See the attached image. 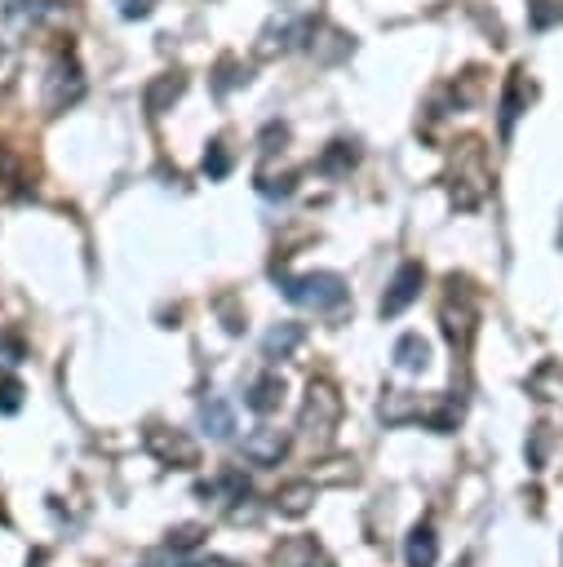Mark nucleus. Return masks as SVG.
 Instances as JSON below:
<instances>
[{
	"instance_id": "27",
	"label": "nucleus",
	"mask_w": 563,
	"mask_h": 567,
	"mask_svg": "<svg viewBox=\"0 0 563 567\" xmlns=\"http://www.w3.org/2000/svg\"><path fill=\"white\" fill-rule=\"evenodd\" d=\"M151 0H120V18H147Z\"/></svg>"
},
{
	"instance_id": "23",
	"label": "nucleus",
	"mask_w": 563,
	"mask_h": 567,
	"mask_svg": "<svg viewBox=\"0 0 563 567\" xmlns=\"http://www.w3.org/2000/svg\"><path fill=\"white\" fill-rule=\"evenodd\" d=\"M244 80H249V71L235 63V58H222V63H218V80H213V89H218V94H227V89L244 85Z\"/></svg>"
},
{
	"instance_id": "15",
	"label": "nucleus",
	"mask_w": 563,
	"mask_h": 567,
	"mask_svg": "<svg viewBox=\"0 0 563 567\" xmlns=\"http://www.w3.org/2000/svg\"><path fill=\"white\" fill-rule=\"evenodd\" d=\"M311 501H315V483H306V479H302V483H289V488L275 492V505H280V514H293V519L311 510Z\"/></svg>"
},
{
	"instance_id": "11",
	"label": "nucleus",
	"mask_w": 563,
	"mask_h": 567,
	"mask_svg": "<svg viewBox=\"0 0 563 567\" xmlns=\"http://www.w3.org/2000/svg\"><path fill=\"white\" fill-rule=\"evenodd\" d=\"M355 160H360V147L355 142H346V138H337L324 147V156L315 160V169L324 173V178H346V173L355 169Z\"/></svg>"
},
{
	"instance_id": "13",
	"label": "nucleus",
	"mask_w": 563,
	"mask_h": 567,
	"mask_svg": "<svg viewBox=\"0 0 563 567\" xmlns=\"http://www.w3.org/2000/svg\"><path fill=\"white\" fill-rule=\"evenodd\" d=\"M280 404H284V381L280 377L266 373L262 381H253V390H249V408L253 412H262V417H266V412H275Z\"/></svg>"
},
{
	"instance_id": "8",
	"label": "nucleus",
	"mask_w": 563,
	"mask_h": 567,
	"mask_svg": "<svg viewBox=\"0 0 563 567\" xmlns=\"http://www.w3.org/2000/svg\"><path fill=\"white\" fill-rule=\"evenodd\" d=\"M284 452H289V435L284 430L262 426L244 439V461H253V466H280Z\"/></svg>"
},
{
	"instance_id": "22",
	"label": "nucleus",
	"mask_w": 563,
	"mask_h": 567,
	"mask_svg": "<svg viewBox=\"0 0 563 567\" xmlns=\"http://www.w3.org/2000/svg\"><path fill=\"white\" fill-rule=\"evenodd\" d=\"M417 412V399L408 395V390H399V395H386V404H382V417L386 421H408Z\"/></svg>"
},
{
	"instance_id": "5",
	"label": "nucleus",
	"mask_w": 563,
	"mask_h": 567,
	"mask_svg": "<svg viewBox=\"0 0 563 567\" xmlns=\"http://www.w3.org/2000/svg\"><path fill=\"white\" fill-rule=\"evenodd\" d=\"M315 36V18H275V23L262 27L258 36V58H275L284 54V49H298V45H311Z\"/></svg>"
},
{
	"instance_id": "6",
	"label": "nucleus",
	"mask_w": 563,
	"mask_h": 567,
	"mask_svg": "<svg viewBox=\"0 0 563 567\" xmlns=\"http://www.w3.org/2000/svg\"><path fill=\"white\" fill-rule=\"evenodd\" d=\"M426 284V266L422 262H404L399 271L391 275V284H386V297H382V319H395L399 311H408V306L417 302V293H422Z\"/></svg>"
},
{
	"instance_id": "25",
	"label": "nucleus",
	"mask_w": 563,
	"mask_h": 567,
	"mask_svg": "<svg viewBox=\"0 0 563 567\" xmlns=\"http://www.w3.org/2000/svg\"><path fill=\"white\" fill-rule=\"evenodd\" d=\"M204 173H209V178H227L231 173V156H227L222 142H213V147L204 151Z\"/></svg>"
},
{
	"instance_id": "21",
	"label": "nucleus",
	"mask_w": 563,
	"mask_h": 567,
	"mask_svg": "<svg viewBox=\"0 0 563 567\" xmlns=\"http://www.w3.org/2000/svg\"><path fill=\"white\" fill-rule=\"evenodd\" d=\"M528 23L537 27V32L563 23V0H528Z\"/></svg>"
},
{
	"instance_id": "1",
	"label": "nucleus",
	"mask_w": 563,
	"mask_h": 567,
	"mask_svg": "<svg viewBox=\"0 0 563 567\" xmlns=\"http://www.w3.org/2000/svg\"><path fill=\"white\" fill-rule=\"evenodd\" d=\"M488 195V164L479 142H462L453 160V204L457 209H479Z\"/></svg>"
},
{
	"instance_id": "4",
	"label": "nucleus",
	"mask_w": 563,
	"mask_h": 567,
	"mask_svg": "<svg viewBox=\"0 0 563 567\" xmlns=\"http://www.w3.org/2000/svg\"><path fill=\"white\" fill-rule=\"evenodd\" d=\"M85 94V76H80V63L71 49L49 63V76H45V111H67L71 102Z\"/></svg>"
},
{
	"instance_id": "10",
	"label": "nucleus",
	"mask_w": 563,
	"mask_h": 567,
	"mask_svg": "<svg viewBox=\"0 0 563 567\" xmlns=\"http://www.w3.org/2000/svg\"><path fill=\"white\" fill-rule=\"evenodd\" d=\"M182 89H187V76H182V71H165V76H156L147 85V116H165V111L173 107V102L182 98Z\"/></svg>"
},
{
	"instance_id": "12",
	"label": "nucleus",
	"mask_w": 563,
	"mask_h": 567,
	"mask_svg": "<svg viewBox=\"0 0 563 567\" xmlns=\"http://www.w3.org/2000/svg\"><path fill=\"white\" fill-rule=\"evenodd\" d=\"M302 337H306V328H302V324H280V328H271V333H266L262 350H266L271 359H289L293 350L302 346Z\"/></svg>"
},
{
	"instance_id": "30",
	"label": "nucleus",
	"mask_w": 563,
	"mask_h": 567,
	"mask_svg": "<svg viewBox=\"0 0 563 567\" xmlns=\"http://www.w3.org/2000/svg\"><path fill=\"white\" fill-rule=\"evenodd\" d=\"M559 244H563V231H559Z\"/></svg>"
},
{
	"instance_id": "9",
	"label": "nucleus",
	"mask_w": 563,
	"mask_h": 567,
	"mask_svg": "<svg viewBox=\"0 0 563 567\" xmlns=\"http://www.w3.org/2000/svg\"><path fill=\"white\" fill-rule=\"evenodd\" d=\"M528 98H532V85L524 76V67H515L506 76V89H501V133L510 138V129H515V120L528 111Z\"/></svg>"
},
{
	"instance_id": "28",
	"label": "nucleus",
	"mask_w": 563,
	"mask_h": 567,
	"mask_svg": "<svg viewBox=\"0 0 563 567\" xmlns=\"http://www.w3.org/2000/svg\"><path fill=\"white\" fill-rule=\"evenodd\" d=\"M18 355H23L18 342H0V364H18Z\"/></svg>"
},
{
	"instance_id": "2",
	"label": "nucleus",
	"mask_w": 563,
	"mask_h": 567,
	"mask_svg": "<svg viewBox=\"0 0 563 567\" xmlns=\"http://www.w3.org/2000/svg\"><path fill=\"white\" fill-rule=\"evenodd\" d=\"M284 297L306 306V311H337V306L346 302V284H342V275H333V271L293 275V280H284Z\"/></svg>"
},
{
	"instance_id": "14",
	"label": "nucleus",
	"mask_w": 563,
	"mask_h": 567,
	"mask_svg": "<svg viewBox=\"0 0 563 567\" xmlns=\"http://www.w3.org/2000/svg\"><path fill=\"white\" fill-rule=\"evenodd\" d=\"M275 559H280L284 567H324V559H320V550H315L311 536H298V541L280 545V550H275Z\"/></svg>"
},
{
	"instance_id": "17",
	"label": "nucleus",
	"mask_w": 563,
	"mask_h": 567,
	"mask_svg": "<svg viewBox=\"0 0 563 567\" xmlns=\"http://www.w3.org/2000/svg\"><path fill=\"white\" fill-rule=\"evenodd\" d=\"M439 559V541L431 528H417L413 536H408V567H435Z\"/></svg>"
},
{
	"instance_id": "16",
	"label": "nucleus",
	"mask_w": 563,
	"mask_h": 567,
	"mask_svg": "<svg viewBox=\"0 0 563 567\" xmlns=\"http://www.w3.org/2000/svg\"><path fill=\"white\" fill-rule=\"evenodd\" d=\"M395 359H399V368H426L431 364V346H426V337L422 333H408V337H399L395 342Z\"/></svg>"
},
{
	"instance_id": "19",
	"label": "nucleus",
	"mask_w": 563,
	"mask_h": 567,
	"mask_svg": "<svg viewBox=\"0 0 563 567\" xmlns=\"http://www.w3.org/2000/svg\"><path fill=\"white\" fill-rule=\"evenodd\" d=\"M200 497H231V501H244V497H249V479H244V474H235V470H227L222 479L200 483Z\"/></svg>"
},
{
	"instance_id": "29",
	"label": "nucleus",
	"mask_w": 563,
	"mask_h": 567,
	"mask_svg": "<svg viewBox=\"0 0 563 567\" xmlns=\"http://www.w3.org/2000/svg\"><path fill=\"white\" fill-rule=\"evenodd\" d=\"M200 567H244V563H235V559H204Z\"/></svg>"
},
{
	"instance_id": "7",
	"label": "nucleus",
	"mask_w": 563,
	"mask_h": 567,
	"mask_svg": "<svg viewBox=\"0 0 563 567\" xmlns=\"http://www.w3.org/2000/svg\"><path fill=\"white\" fill-rule=\"evenodd\" d=\"M147 448L156 452L160 461H165V466H196L200 461V452H196V443H191L187 435H182V430H165V426H151L147 430Z\"/></svg>"
},
{
	"instance_id": "20",
	"label": "nucleus",
	"mask_w": 563,
	"mask_h": 567,
	"mask_svg": "<svg viewBox=\"0 0 563 567\" xmlns=\"http://www.w3.org/2000/svg\"><path fill=\"white\" fill-rule=\"evenodd\" d=\"M470 328H475V311L470 306H444V333L453 337V342H470Z\"/></svg>"
},
{
	"instance_id": "18",
	"label": "nucleus",
	"mask_w": 563,
	"mask_h": 567,
	"mask_svg": "<svg viewBox=\"0 0 563 567\" xmlns=\"http://www.w3.org/2000/svg\"><path fill=\"white\" fill-rule=\"evenodd\" d=\"M200 421H204V430H209L213 439H231V430H235V412L222 404V399H209L200 412Z\"/></svg>"
},
{
	"instance_id": "24",
	"label": "nucleus",
	"mask_w": 563,
	"mask_h": 567,
	"mask_svg": "<svg viewBox=\"0 0 563 567\" xmlns=\"http://www.w3.org/2000/svg\"><path fill=\"white\" fill-rule=\"evenodd\" d=\"M200 541H204V528H200V523H182V528L169 532V550H178V554L196 550Z\"/></svg>"
},
{
	"instance_id": "26",
	"label": "nucleus",
	"mask_w": 563,
	"mask_h": 567,
	"mask_svg": "<svg viewBox=\"0 0 563 567\" xmlns=\"http://www.w3.org/2000/svg\"><path fill=\"white\" fill-rule=\"evenodd\" d=\"M18 404H23V386H18V381H5V386H0V412H18Z\"/></svg>"
},
{
	"instance_id": "3",
	"label": "nucleus",
	"mask_w": 563,
	"mask_h": 567,
	"mask_svg": "<svg viewBox=\"0 0 563 567\" xmlns=\"http://www.w3.org/2000/svg\"><path fill=\"white\" fill-rule=\"evenodd\" d=\"M337 417H342V395H337L329 381H311L306 386V404H302V430L311 439H329Z\"/></svg>"
}]
</instances>
